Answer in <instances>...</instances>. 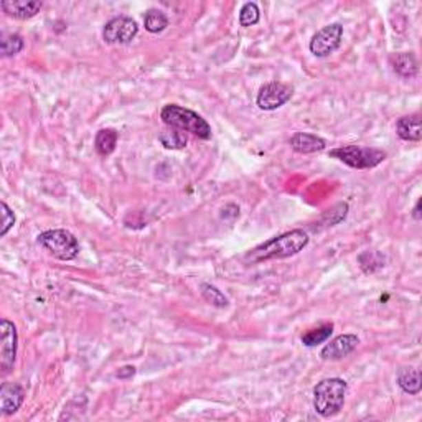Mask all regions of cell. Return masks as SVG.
I'll return each mask as SVG.
<instances>
[{"mask_svg":"<svg viewBox=\"0 0 422 422\" xmlns=\"http://www.w3.org/2000/svg\"><path fill=\"white\" fill-rule=\"evenodd\" d=\"M41 2L39 0H3L2 2V10L17 20L32 19L39 14Z\"/></svg>","mask_w":422,"mask_h":422,"instance_id":"7c38bea8","label":"cell"},{"mask_svg":"<svg viewBox=\"0 0 422 422\" xmlns=\"http://www.w3.org/2000/svg\"><path fill=\"white\" fill-rule=\"evenodd\" d=\"M139 33L136 20L129 19V17H116L109 20L103 30V39L109 45H125L131 43Z\"/></svg>","mask_w":422,"mask_h":422,"instance_id":"ba28073f","label":"cell"},{"mask_svg":"<svg viewBox=\"0 0 422 422\" xmlns=\"http://www.w3.org/2000/svg\"><path fill=\"white\" fill-rule=\"evenodd\" d=\"M0 368L2 373L8 374L14 370L17 358V346H19V335H17L15 325L10 320L3 319L0 321Z\"/></svg>","mask_w":422,"mask_h":422,"instance_id":"52a82bcc","label":"cell"},{"mask_svg":"<svg viewBox=\"0 0 422 422\" xmlns=\"http://www.w3.org/2000/svg\"><path fill=\"white\" fill-rule=\"evenodd\" d=\"M391 66L394 73H398L403 78H414L419 71L417 60L412 53H396L391 56Z\"/></svg>","mask_w":422,"mask_h":422,"instance_id":"9a60e30c","label":"cell"},{"mask_svg":"<svg viewBox=\"0 0 422 422\" xmlns=\"http://www.w3.org/2000/svg\"><path fill=\"white\" fill-rule=\"evenodd\" d=\"M200 289H202L203 299L207 300L208 304L215 305V307H220V308L228 307V299L224 297V295L221 294V291L216 289L215 286H211V284H202Z\"/></svg>","mask_w":422,"mask_h":422,"instance_id":"44dd1931","label":"cell"},{"mask_svg":"<svg viewBox=\"0 0 422 422\" xmlns=\"http://www.w3.org/2000/svg\"><path fill=\"white\" fill-rule=\"evenodd\" d=\"M292 98V87L284 83L274 81L262 86L257 94V106L262 111H274L281 107Z\"/></svg>","mask_w":422,"mask_h":422,"instance_id":"9c48e42d","label":"cell"},{"mask_svg":"<svg viewBox=\"0 0 422 422\" xmlns=\"http://www.w3.org/2000/svg\"><path fill=\"white\" fill-rule=\"evenodd\" d=\"M144 25L147 32L160 33L169 27V19H167V15L162 10H158V8H150L144 17Z\"/></svg>","mask_w":422,"mask_h":422,"instance_id":"d6986e66","label":"cell"},{"mask_svg":"<svg viewBox=\"0 0 422 422\" xmlns=\"http://www.w3.org/2000/svg\"><path fill=\"white\" fill-rule=\"evenodd\" d=\"M259 22V7L254 2L244 3L240 12L241 27H253Z\"/></svg>","mask_w":422,"mask_h":422,"instance_id":"603a6c76","label":"cell"},{"mask_svg":"<svg viewBox=\"0 0 422 422\" xmlns=\"http://www.w3.org/2000/svg\"><path fill=\"white\" fill-rule=\"evenodd\" d=\"M291 147L299 154H315L325 149V140L307 132H297L291 137Z\"/></svg>","mask_w":422,"mask_h":422,"instance_id":"4fadbf2b","label":"cell"},{"mask_svg":"<svg viewBox=\"0 0 422 422\" xmlns=\"http://www.w3.org/2000/svg\"><path fill=\"white\" fill-rule=\"evenodd\" d=\"M39 242L53 257L60 261H73L79 253L78 240L66 229H50V231L41 233Z\"/></svg>","mask_w":422,"mask_h":422,"instance_id":"277c9868","label":"cell"},{"mask_svg":"<svg viewBox=\"0 0 422 422\" xmlns=\"http://www.w3.org/2000/svg\"><path fill=\"white\" fill-rule=\"evenodd\" d=\"M308 244V235L304 229H292L289 233H284L281 236H275L273 240L262 242L257 248L251 249L244 259L248 262H262L269 259H286L295 256Z\"/></svg>","mask_w":422,"mask_h":422,"instance_id":"6da1fadb","label":"cell"},{"mask_svg":"<svg viewBox=\"0 0 422 422\" xmlns=\"http://www.w3.org/2000/svg\"><path fill=\"white\" fill-rule=\"evenodd\" d=\"M333 332V325H324V327L308 330L307 333L302 335V344L305 346H317L320 344H325Z\"/></svg>","mask_w":422,"mask_h":422,"instance_id":"ffe728a7","label":"cell"},{"mask_svg":"<svg viewBox=\"0 0 422 422\" xmlns=\"http://www.w3.org/2000/svg\"><path fill=\"white\" fill-rule=\"evenodd\" d=\"M398 384L408 394H419L422 390L421 371L416 368H401L398 371Z\"/></svg>","mask_w":422,"mask_h":422,"instance_id":"2e32d148","label":"cell"},{"mask_svg":"<svg viewBox=\"0 0 422 422\" xmlns=\"http://www.w3.org/2000/svg\"><path fill=\"white\" fill-rule=\"evenodd\" d=\"M414 218L421 220V202H417L416 208H414Z\"/></svg>","mask_w":422,"mask_h":422,"instance_id":"484cf974","label":"cell"},{"mask_svg":"<svg viewBox=\"0 0 422 422\" xmlns=\"http://www.w3.org/2000/svg\"><path fill=\"white\" fill-rule=\"evenodd\" d=\"M25 391L20 384L3 383L0 388V403H2V414L10 416L19 411L23 404Z\"/></svg>","mask_w":422,"mask_h":422,"instance_id":"8fae6325","label":"cell"},{"mask_svg":"<svg viewBox=\"0 0 422 422\" xmlns=\"http://www.w3.org/2000/svg\"><path fill=\"white\" fill-rule=\"evenodd\" d=\"M134 374H136V368H134V366H124L118 371V378H120V379L132 378Z\"/></svg>","mask_w":422,"mask_h":422,"instance_id":"d4e9b609","label":"cell"},{"mask_svg":"<svg viewBox=\"0 0 422 422\" xmlns=\"http://www.w3.org/2000/svg\"><path fill=\"white\" fill-rule=\"evenodd\" d=\"M0 207H2V231H0V236H6L8 229L15 224V215L6 202L0 203Z\"/></svg>","mask_w":422,"mask_h":422,"instance_id":"cb8c5ba5","label":"cell"},{"mask_svg":"<svg viewBox=\"0 0 422 422\" xmlns=\"http://www.w3.org/2000/svg\"><path fill=\"white\" fill-rule=\"evenodd\" d=\"M160 119L170 127L178 129L183 132H191L198 139H211V127L202 116L187 107L177 106V104H167L160 111Z\"/></svg>","mask_w":422,"mask_h":422,"instance_id":"3957f363","label":"cell"},{"mask_svg":"<svg viewBox=\"0 0 422 422\" xmlns=\"http://www.w3.org/2000/svg\"><path fill=\"white\" fill-rule=\"evenodd\" d=\"M158 140H160V144L169 150L185 149L188 144V137L185 136V132L178 131V129H173V127L169 129V131L160 132Z\"/></svg>","mask_w":422,"mask_h":422,"instance_id":"ac0fdd59","label":"cell"},{"mask_svg":"<svg viewBox=\"0 0 422 422\" xmlns=\"http://www.w3.org/2000/svg\"><path fill=\"white\" fill-rule=\"evenodd\" d=\"M0 47L3 56H14L23 50V40L20 35H3Z\"/></svg>","mask_w":422,"mask_h":422,"instance_id":"7402d4cb","label":"cell"},{"mask_svg":"<svg viewBox=\"0 0 422 422\" xmlns=\"http://www.w3.org/2000/svg\"><path fill=\"white\" fill-rule=\"evenodd\" d=\"M396 131H398V136L403 140L419 142L422 139L421 116L412 114V116H406V118H401L398 120V124H396Z\"/></svg>","mask_w":422,"mask_h":422,"instance_id":"5bb4252c","label":"cell"},{"mask_svg":"<svg viewBox=\"0 0 422 422\" xmlns=\"http://www.w3.org/2000/svg\"><path fill=\"white\" fill-rule=\"evenodd\" d=\"M348 386L344 379L328 378L313 388V408L321 417H333L344 409Z\"/></svg>","mask_w":422,"mask_h":422,"instance_id":"7a4b0ae2","label":"cell"},{"mask_svg":"<svg viewBox=\"0 0 422 422\" xmlns=\"http://www.w3.org/2000/svg\"><path fill=\"white\" fill-rule=\"evenodd\" d=\"M341 39H344V27L340 23L327 25L313 35L310 40V52L319 58L332 55L340 47Z\"/></svg>","mask_w":422,"mask_h":422,"instance_id":"8992f818","label":"cell"},{"mask_svg":"<svg viewBox=\"0 0 422 422\" xmlns=\"http://www.w3.org/2000/svg\"><path fill=\"white\" fill-rule=\"evenodd\" d=\"M330 157H335L352 169L365 170L373 169L386 158V152L373 147H358V145H346V147L333 149Z\"/></svg>","mask_w":422,"mask_h":422,"instance_id":"5b68a950","label":"cell"},{"mask_svg":"<svg viewBox=\"0 0 422 422\" xmlns=\"http://www.w3.org/2000/svg\"><path fill=\"white\" fill-rule=\"evenodd\" d=\"M360 340L357 335H340L333 338L330 344L321 350L320 357L324 360H341V358L348 357L350 353H353V350L357 348Z\"/></svg>","mask_w":422,"mask_h":422,"instance_id":"30bf717a","label":"cell"},{"mask_svg":"<svg viewBox=\"0 0 422 422\" xmlns=\"http://www.w3.org/2000/svg\"><path fill=\"white\" fill-rule=\"evenodd\" d=\"M118 139L119 136L114 129H103V131H99L94 140L96 150H98L99 156H111L116 150V145H118Z\"/></svg>","mask_w":422,"mask_h":422,"instance_id":"e0dca14e","label":"cell"}]
</instances>
